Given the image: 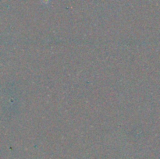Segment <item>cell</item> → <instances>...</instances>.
<instances>
[{
    "label": "cell",
    "instance_id": "6da1fadb",
    "mask_svg": "<svg viewBox=\"0 0 160 159\" xmlns=\"http://www.w3.org/2000/svg\"><path fill=\"white\" fill-rule=\"evenodd\" d=\"M41 2V3L43 5H48L49 4L50 2H52V0H39Z\"/></svg>",
    "mask_w": 160,
    "mask_h": 159
}]
</instances>
